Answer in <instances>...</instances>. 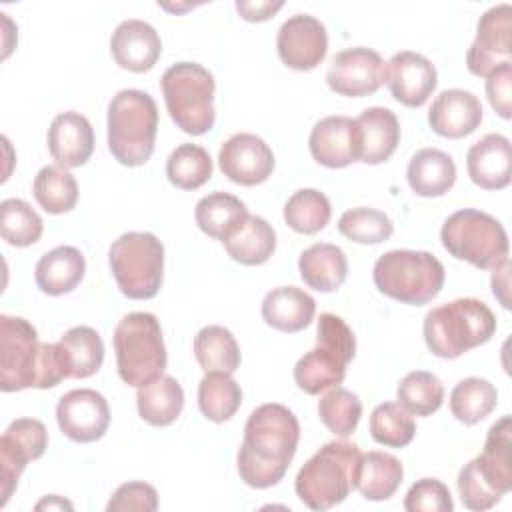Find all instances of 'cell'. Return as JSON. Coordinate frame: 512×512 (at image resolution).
Listing matches in <instances>:
<instances>
[{
  "label": "cell",
  "instance_id": "6da1fadb",
  "mask_svg": "<svg viewBox=\"0 0 512 512\" xmlns=\"http://www.w3.org/2000/svg\"><path fill=\"white\" fill-rule=\"evenodd\" d=\"M300 424L292 410L282 404L254 408L244 426L236 466L244 484L252 488L276 486L298 448Z\"/></svg>",
  "mask_w": 512,
  "mask_h": 512
},
{
  "label": "cell",
  "instance_id": "7a4b0ae2",
  "mask_svg": "<svg viewBox=\"0 0 512 512\" xmlns=\"http://www.w3.org/2000/svg\"><path fill=\"white\" fill-rule=\"evenodd\" d=\"M66 376L58 344L38 342L36 328L18 316H0V388H54Z\"/></svg>",
  "mask_w": 512,
  "mask_h": 512
},
{
  "label": "cell",
  "instance_id": "3957f363",
  "mask_svg": "<svg viewBox=\"0 0 512 512\" xmlns=\"http://www.w3.org/2000/svg\"><path fill=\"white\" fill-rule=\"evenodd\" d=\"M462 504L468 510L496 506L512 488V418L502 416L488 430L480 456L464 464L456 480Z\"/></svg>",
  "mask_w": 512,
  "mask_h": 512
},
{
  "label": "cell",
  "instance_id": "277c9868",
  "mask_svg": "<svg viewBox=\"0 0 512 512\" xmlns=\"http://www.w3.org/2000/svg\"><path fill=\"white\" fill-rule=\"evenodd\" d=\"M422 332L434 356L454 360L486 344L496 332V318L482 300L456 298L432 308L424 318Z\"/></svg>",
  "mask_w": 512,
  "mask_h": 512
},
{
  "label": "cell",
  "instance_id": "5b68a950",
  "mask_svg": "<svg viewBox=\"0 0 512 512\" xmlns=\"http://www.w3.org/2000/svg\"><path fill=\"white\" fill-rule=\"evenodd\" d=\"M360 448L354 442H326L298 470L294 488L310 510H330L356 490Z\"/></svg>",
  "mask_w": 512,
  "mask_h": 512
},
{
  "label": "cell",
  "instance_id": "8992f818",
  "mask_svg": "<svg viewBox=\"0 0 512 512\" xmlns=\"http://www.w3.org/2000/svg\"><path fill=\"white\" fill-rule=\"evenodd\" d=\"M108 150L124 166L150 160L158 132V106L144 90H120L108 104Z\"/></svg>",
  "mask_w": 512,
  "mask_h": 512
},
{
  "label": "cell",
  "instance_id": "52a82bcc",
  "mask_svg": "<svg viewBox=\"0 0 512 512\" xmlns=\"http://www.w3.org/2000/svg\"><path fill=\"white\" fill-rule=\"evenodd\" d=\"M118 376L134 388H142L164 376L168 362L160 322L150 312L126 314L114 330Z\"/></svg>",
  "mask_w": 512,
  "mask_h": 512
},
{
  "label": "cell",
  "instance_id": "ba28073f",
  "mask_svg": "<svg viewBox=\"0 0 512 512\" xmlns=\"http://www.w3.org/2000/svg\"><path fill=\"white\" fill-rule=\"evenodd\" d=\"M356 354V338L350 326L336 314L324 312L316 326V346L294 366V382L306 394H320L342 384L346 366Z\"/></svg>",
  "mask_w": 512,
  "mask_h": 512
},
{
  "label": "cell",
  "instance_id": "9c48e42d",
  "mask_svg": "<svg viewBox=\"0 0 512 512\" xmlns=\"http://www.w3.org/2000/svg\"><path fill=\"white\" fill-rule=\"evenodd\" d=\"M166 110L172 122L186 134H206L216 120V82L210 70L198 62H176L160 80Z\"/></svg>",
  "mask_w": 512,
  "mask_h": 512
},
{
  "label": "cell",
  "instance_id": "30bf717a",
  "mask_svg": "<svg viewBox=\"0 0 512 512\" xmlns=\"http://www.w3.org/2000/svg\"><path fill=\"white\" fill-rule=\"evenodd\" d=\"M372 278L376 288L402 304L424 306L444 286L442 262L422 250H390L374 262Z\"/></svg>",
  "mask_w": 512,
  "mask_h": 512
},
{
  "label": "cell",
  "instance_id": "8fae6325",
  "mask_svg": "<svg viewBox=\"0 0 512 512\" xmlns=\"http://www.w3.org/2000/svg\"><path fill=\"white\" fill-rule=\"evenodd\" d=\"M444 250L456 260H464L480 270H494L508 260V234L488 212L464 208L450 214L442 228Z\"/></svg>",
  "mask_w": 512,
  "mask_h": 512
},
{
  "label": "cell",
  "instance_id": "7c38bea8",
  "mask_svg": "<svg viewBox=\"0 0 512 512\" xmlns=\"http://www.w3.org/2000/svg\"><path fill=\"white\" fill-rule=\"evenodd\" d=\"M108 264L126 298L150 300L162 286L164 246L152 232H126L112 242Z\"/></svg>",
  "mask_w": 512,
  "mask_h": 512
},
{
  "label": "cell",
  "instance_id": "4fadbf2b",
  "mask_svg": "<svg viewBox=\"0 0 512 512\" xmlns=\"http://www.w3.org/2000/svg\"><path fill=\"white\" fill-rule=\"evenodd\" d=\"M48 446L46 426L36 418H18L8 424L0 438V484L2 506L18 486V478L30 460H38Z\"/></svg>",
  "mask_w": 512,
  "mask_h": 512
},
{
  "label": "cell",
  "instance_id": "5bb4252c",
  "mask_svg": "<svg viewBox=\"0 0 512 512\" xmlns=\"http://www.w3.org/2000/svg\"><path fill=\"white\" fill-rule=\"evenodd\" d=\"M512 56V6L488 8L476 26V38L466 52V68L474 76L486 78Z\"/></svg>",
  "mask_w": 512,
  "mask_h": 512
},
{
  "label": "cell",
  "instance_id": "9a60e30c",
  "mask_svg": "<svg viewBox=\"0 0 512 512\" xmlns=\"http://www.w3.org/2000/svg\"><path fill=\"white\" fill-rule=\"evenodd\" d=\"M384 72L386 62L376 50L366 46L344 48L330 60L326 84L340 96L362 98L374 94L384 84Z\"/></svg>",
  "mask_w": 512,
  "mask_h": 512
},
{
  "label": "cell",
  "instance_id": "2e32d148",
  "mask_svg": "<svg viewBox=\"0 0 512 512\" xmlns=\"http://www.w3.org/2000/svg\"><path fill=\"white\" fill-rule=\"evenodd\" d=\"M56 422L60 432L72 442H96L110 426V408L100 392L92 388H76L58 400Z\"/></svg>",
  "mask_w": 512,
  "mask_h": 512
},
{
  "label": "cell",
  "instance_id": "e0dca14e",
  "mask_svg": "<svg viewBox=\"0 0 512 512\" xmlns=\"http://www.w3.org/2000/svg\"><path fill=\"white\" fill-rule=\"evenodd\" d=\"M280 60L300 72L314 70L328 52V34L324 24L310 14L290 16L276 34Z\"/></svg>",
  "mask_w": 512,
  "mask_h": 512
},
{
  "label": "cell",
  "instance_id": "ac0fdd59",
  "mask_svg": "<svg viewBox=\"0 0 512 512\" xmlns=\"http://www.w3.org/2000/svg\"><path fill=\"white\" fill-rule=\"evenodd\" d=\"M274 164L276 160L270 146L260 136L248 132L230 136L218 152V166L222 174L240 186L266 182Z\"/></svg>",
  "mask_w": 512,
  "mask_h": 512
},
{
  "label": "cell",
  "instance_id": "d6986e66",
  "mask_svg": "<svg viewBox=\"0 0 512 512\" xmlns=\"http://www.w3.org/2000/svg\"><path fill=\"white\" fill-rule=\"evenodd\" d=\"M312 158L326 168H344L360 162L362 134L356 118L326 116L318 120L308 136Z\"/></svg>",
  "mask_w": 512,
  "mask_h": 512
},
{
  "label": "cell",
  "instance_id": "ffe728a7",
  "mask_svg": "<svg viewBox=\"0 0 512 512\" xmlns=\"http://www.w3.org/2000/svg\"><path fill=\"white\" fill-rule=\"evenodd\" d=\"M384 82L394 100L408 108H420L432 96L438 84V72L426 56L402 50L386 62Z\"/></svg>",
  "mask_w": 512,
  "mask_h": 512
},
{
  "label": "cell",
  "instance_id": "44dd1931",
  "mask_svg": "<svg viewBox=\"0 0 512 512\" xmlns=\"http://www.w3.org/2000/svg\"><path fill=\"white\" fill-rule=\"evenodd\" d=\"M110 52L120 68L142 74L158 62L162 54V40L152 24L130 18L114 28Z\"/></svg>",
  "mask_w": 512,
  "mask_h": 512
},
{
  "label": "cell",
  "instance_id": "7402d4cb",
  "mask_svg": "<svg viewBox=\"0 0 512 512\" xmlns=\"http://www.w3.org/2000/svg\"><path fill=\"white\" fill-rule=\"evenodd\" d=\"M480 122V100L472 92L460 88L440 92L428 110V124L432 132L442 138H464L472 134L480 126Z\"/></svg>",
  "mask_w": 512,
  "mask_h": 512
},
{
  "label": "cell",
  "instance_id": "603a6c76",
  "mask_svg": "<svg viewBox=\"0 0 512 512\" xmlns=\"http://www.w3.org/2000/svg\"><path fill=\"white\" fill-rule=\"evenodd\" d=\"M48 150L62 168L86 164L94 152V130L88 118L74 110L58 114L48 128Z\"/></svg>",
  "mask_w": 512,
  "mask_h": 512
},
{
  "label": "cell",
  "instance_id": "cb8c5ba5",
  "mask_svg": "<svg viewBox=\"0 0 512 512\" xmlns=\"http://www.w3.org/2000/svg\"><path fill=\"white\" fill-rule=\"evenodd\" d=\"M470 180L484 190H502L512 176V148L504 134H486L466 154Z\"/></svg>",
  "mask_w": 512,
  "mask_h": 512
},
{
  "label": "cell",
  "instance_id": "d4e9b609",
  "mask_svg": "<svg viewBox=\"0 0 512 512\" xmlns=\"http://www.w3.org/2000/svg\"><path fill=\"white\" fill-rule=\"evenodd\" d=\"M316 314V300L296 286L270 290L262 300V318L274 330L294 334L310 326Z\"/></svg>",
  "mask_w": 512,
  "mask_h": 512
},
{
  "label": "cell",
  "instance_id": "484cf974",
  "mask_svg": "<svg viewBox=\"0 0 512 512\" xmlns=\"http://www.w3.org/2000/svg\"><path fill=\"white\" fill-rule=\"evenodd\" d=\"M84 272L86 260L78 248L56 246L36 262L34 280L44 294L62 296L82 282Z\"/></svg>",
  "mask_w": 512,
  "mask_h": 512
},
{
  "label": "cell",
  "instance_id": "4316f807",
  "mask_svg": "<svg viewBox=\"0 0 512 512\" xmlns=\"http://www.w3.org/2000/svg\"><path fill=\"white\" fill-rule=\"evenodd\" d=\"M356 124L362 134V154L364 164H382L390 160L400 142V124L396 114L384 106L366 108Z\"/></svg>",
  "mask_w": 512,
  "mask_h": 512
},
{
  "label": "cell",
  "instance_id": "83f0119b",
  "mask_svg": "<svg viewBox=\"0 0 512 512\" xmlns=\"http://www.w3.org/2000/svg\"><path fill=\"white\" fill-rule=\"evenodd\" d=\"M406 180L412 192L418 196H444L456 182L454 160L438 148H422L410 158Z\"/></svg>",
  "mask_w": 512,
  "mask_h": 512
},
{
  "label": "cell",
  "instance_id": "f1b7e54d",
  "mask_svg": "<svg viewBox=\"0 0 512 512\" xmlns=\"http://www.w3.org/2000/svg\"><path fill=\"white\" fill-rule=\"evenodd\" d=\"M298 270L308 288L318 292H334L348 276V260L340 246L318 242L300 254Z\"/></svg>",
  "mask_w": 512,
  "mask_h": 512
},
{
  "label": "cell",
  "instance_id": "f546056e",
  "mask_svg": "<svg viewBox=\"0 0 512 512\" xmlns=\"http://www.w3.org/2000/svg\"><path fill=\"white\" fill-rule=\"evenodd\" d=\"M222 244L234 262L260 266L268 262L276 250V232L264 218L248 214L234 234Z\"/></svg>",
  "mask_w": 512,
  "mask_h": 512
},
{
  "label": "cell",
  "instance_id": "4dcf8cb0",
  "mask_svg": "<svg viewBox=\"0 0 512 512\" xmlns=\"http://www.w3.org/2000/svg\"><path fill=\"white\" fill-rule=\"evenodd\" d=\"M248 208L246 204L228 192H212L198 200L194 218L198 228L208 234L210 238H216L224 242L234 234V230L246 220Z\"/></svg>",
  "mask_w": 512,
  "mask_h": 512
},
{
  "label": "cell",
  "instance_id": "1f68e13d",
  "mask_svg": "<svg viewBox=\"0 0 512 512\" xmlns=\"http://www.w3.org/2000/svg\"><path fill=\"white\" fill-rule=\"evenodd\" d=\"M68 378H88L96 374L104 362V342L90 326H74L56 342Z\"/></svg>",
  "mask_w": 512,
  "mask_h": 512
},
{
  "label": "cell",
  "instance_id": "d6a6232c",
  "mask_svg": "<svg viewBox=\"0 0 512 512\" xmlns=\"http://www.w3.org/2000/svg\"><path fill=\"white\" fill-rule=\"evenodd\" d=\"M404 476L402 462L388 452H368L360 456L356 488L366 500H388L398 490Z\"/></svg>",
  "mask_w": 512,
  "mask_h": 512
},
{
  "label": "cell",
  "instance_id": "836d02e7",
  "mask_svg": "<svg viewBox=\"0 0 512 512\" xmlns=\"http://www.w3.org/2000/svg\"><path fill=\"white\" fill-rule=\"evenodd\" d=\"M138 414L152 426L172 424L184 408V390L172 376H160L136 392Z\"/></svg>",
  "mask_w": 512,
  "mask_h": 512
},
{
  "label": "cell",
  "instance_id": "e575fe53",
  "mask_svg": "<svg viewBox=\"0 0 512 512\" xmlns=\"http://www.w3.org/2000/svg\"><path fill=\"white\" fill-rule=\"evenodd\" d=\"M194 356L204 374L226 372L234 374L240 366V346L234 334L216 324H208L194 336Z\"/></svg>",
  "mask_w": 512,
  "mask_h": 512
},
{
  "label": "cell",
  "instance_id": "d590c367",
  "mask_svg": "<svg viewBox=\"0 0 512 512\" xmlns=\"http://www.w3.org/2000/svg\"><path fill=\"white\" fill-rule=\"evenodd\" d=\"M242 404L240 384L226 372H208L198 384V408L210 422L230 420Z\"/></svg>",
  "mask_w": 512,
  "mask_h": 512
},
{
  "label": "cell",
  "instance_id": "8d00e7d4",
  "mask_svg": "<svg viewBox=\"0 0 512 512\" xmlns=\"http://www.w3.org/2000/svg\"><path fill=\"white\" fill-rule=\"evenodd\" d=\"M498 404V392L492 382L484 378H464L450 392V412L452 416L466 424H478L484 420Z\"/></svg>",
  "mask_w": 512,
  "mask_h": 512
},
{
  "label": "cell",
  "instance_id": "74e56055",
  "mask_svg": "<svg viewBox=\"0 0 512 512\" xmlns=\"http://www.w3.org/2000/svg\"><path fill=\"white\" fill-rule=\"evenodd\" d=\"M32 192L48 214L70 212L78 202V182L62 166H44L34 176Z\"/></svg>",
  "mask_w": 512,
  "mask_h": 512
},
{
  "label": "cell",
  "instance_id": "f35d334b",
  "mask_svg": "<svg viewBox=\"0 0 512 512\" xmlns=\"http://www.w3.org/2000/svg\"><path fill=\"white\" fill-rule=\"evenodd\" d=\"M168 182L180 190H196L212 176V158L198 146L184 142L176 146L166 160Z\"/></svg>",
  "mask_w": 512,
  "mask_h": 512
},
{
  "label": "cell",
  "instance_id": "ab89813d",
  "mask_svg": "<svg viewBox=\"0 0 512 512\" xmlns=\"http://www.w3.org/2000/svg\"><path fill=\"white\" fill-rule=\"evenodd\" d=\"M332 216L330 200L316 188L296 190L284 204V220L298 234H316Z\"/></svg>",
  "mask_w": 512,
  "mask_h": 512
},
{
  "label": "cell",
  "instance_id": "60d3db41",
  "mask_svg": "<svg viewBox=\"0 0 512 512\" xmlns=\"http://www.w3.org/2000/svg\"><path fill=\"white\" fill-rule=\"evenodd\" d=\"M396 398L408 414L430 416L444 402V384L432 372L414 370L400 380Z\"/></svg>",
  "mask_w": 512,
  "mask_h": 512
},
{
  "label": "cell",
  "instance_id": "b9f144b4",
  "mask_svg": "<svg viewBox=\"0 0 512 512\" xmlns=\"http://www.w3.org/2000/svg\"><path fill=\"white\" fill-rule=\"evenodd\" d=\"M0 232L10 246L26 248L40 240L44 222L26 200L6 198L0 204Z\"/></svg>",
  "mask_w": 512,
  "mask_h": 512
},
{
  "label": "cell",
  "instance_id": "7bdbcfd3",
  "mask_svg": "<svg viewBox=\"0 0 512 512\" xmlns=\"http://www.w3.org/2000/svg\"><path fill=\"white\" fill-rule=\"evenodd\" d=\"M318 416L332 434L346 438L360 422L362 402L354 392L334 386L328 388V392L318 400Z\"/></svg>",
  "mask_w": 512,
  "mask_h": 512
},
{
  "label": "cell",
  "instance_id": "ee69618b",
  "mask_svg": "<svg viewBox=\"0 0 512 512\" xmlns=\"http://www.w3.org/2000/svg\"><path fill=\"white\" fill-rule=\"evenodd\" d=\"M370 436L388 448H404L416 434L412 416L398 402H382L370 414Z\"/></svg>",
  "mask_w": 512,
  "mask_h": 512
},
{
  "label": "cell",
  "instance_id": "f6af8a7d",
  "mask_svg": "<svg viewBox=\"0 0 512 512\" xmlns=\"http://www.w3.org/2000/svg\"><path fill=\"white\" fill-rule=\"evenodd\" d=\"M338 232L358 244H380L394 232L392 220L376 208H352L338 220Z\"/></svg>",
  "mask_w": 512,
  "mask_h": 512
},
{
  "label": "cell",
  "instance_id": "bcb514c9",
  "mask_svg": "<svg viewBox=\"0 0 512 512\" xmlns=\"http://www.w3.org/2000/svg\"><path fill=\"white\" fill-rule=\"evenodd\" d=\"M404 510L408 512H452L454 502L448 486L438 478L416 480L404 496Z\"/></svg>",
  "mask_w": 512,
  "mask_h": 512
},
{
  "label": "cell",
  "instance_id": "7dc6e473",
  "mask_svg": "<svg viewBox=\"0 0 512 512\" xmlns=\"http://www.w3.org/2000/svg\"><path fill=\"white\" fill-rule=\"evenodd\" d=\"M156 508H158V492L152 484H146V482L120 484L106 504L108 512H120V510L154 512Z\"/></svg>",
  "mask_w": 512,
  "mask_h": 512
},
{
  "label": "cell",
  "instance_id": "c3c4849f",
  "mask_svg": "<svg viewBox=\"0 0 512 512\" xmlns=\"http://www.w3.org/2000/svg\"><path fill=\"white\" fill-rule=\"evenodd\" d=\"M512 62H506L486 76V96L494 112L508 120L510 118V94H512Z\"/></svg>",
  "mask_w": 512,
  "mask_h": 512
},
{
  "label": "cell",
  "instance_id": "681fc988",
  "mask_svg": "<svg viewBox=\"0 0 512 512\" xmlns=\"http://www.w3.org/2000/svg\"><path fill=\"white\" fill-rule=\"evenodd\" d=\"M284 4L278 0V2H246V0H238L236 2V10L240 12V16L248 22H264L268 20L270 16H274Z\"/></svg>",
  "mask_w": 512,
  "mask_h": 512
},
{
  "label": "cell",
  "instance_id": "f907efd6",
  "mask_svg": "<svg viewBox=\"0 0 512 512\" xmlns=\"http://www.w3.org/2000/svg\"><path fill=\"white\" fill-rule=\"evenodd\" d=\"M508 276H510V260H504L492 272V292H494V296L500 300V304L504 308H510V300H508V286H510V282H508Z\"/></svg>",
  "mask_w": 512,
  "mask_h": 512
},
{
  "label": "cell",
  "instance_id": "816d5d0a",
  "mask_svg": "<svg viewBox=\"0 0 512 512\" xmlns=\"http://www.w3.org/2000/svg\"><path fill=\"white\" fill-rule=\"evenodd\" d=\"M44 508H48V510H72V504L68 500L52 494V496H46L44 500H40L36 504V510H44Z\"/></svg>",
  "mask_w": 512,
  "mask_h": 512
}]
</instances>
